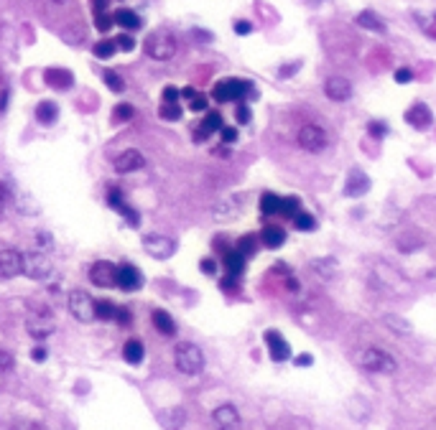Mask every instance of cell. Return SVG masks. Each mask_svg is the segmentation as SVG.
Listing matches in <instances>:
<instances>
[{"label":"cell","instance_id":"obj_9","mask_svg":"<svg viewBox=\"0 0 436 430\" xmlns=\"http://www.w3.org/2000/svg\"><path fill=\"white\" fill-rule=\"evenodd\" d=\"M89 280L97 288H115V283H118V265H112L110 260H97L95 265L89 267Z\"/></svg>","mask_w":436,"mask_h":430},{"label":"cell","instance_id":"obj_35","mask_svg":"<svg viewBox=\"0 0 436 430\" xmlns=\"http://www.w3.org/2000/svg\"><path fill=\"white\" fill-rule=\"evenodd\" d=\"M416 24L421 26V31L426 33L428 39H436V13L434 16H426V13H413Z\"/></svg>","mask_w":436,"mask_h":430},{"label":"cell","instance_id":"obj_62","mask_svg":"<svg viewBox=\"0 0 436 430\" xmlns=\"http://www.w3.org/2000/svg\"><path fill=\"white\" fill-rule=\"evenodd\" d=\"M194 36L202 41H212V33H207V31H194Z\"/></svg>","mask_w":436,"mask_h":430},{"label":"cell","instance_id":"obj_30","mask_svg":"<svg viewBox=\"0 0 436 430\" xmlns=\"http://www.w3.org/2000/svg\"><path fill=\"white\" fill-rule=\"evenodd\" d=\"M225 270H227L230 278H240L243 270H245V258L238 250H227L225 252Z\"/></svg>","mask_w":436,"mask_h":430},{"label":"cell","instance_id":"obj_27","mask_svg":"<svg viewBox=\"0 0 436 430\" xmlns=\"http://www.w3.org/2000/svg\"><path fill=\"white\" fill-rule=\"evenodd\" d=\"M56 118H59V107H56V102L44 100V102L36 105V120H39L41 125H54Z\"/></svg>","mask_w":436,"mask_h":430},{"label":"cell","instance_id":"obj_20","mask_svg":"<svg viewBox=\"0 0 436 430\" xmlns=\"http://www.w3.org/2000/svg\"><path fill=\"white\" fill-rule=\"evenodd\" d=\"M151 321H153V326H156V331H159L161 337H176V321L171 319V313L156 308V311L151 313Z\"/></svg>","mask_w":436,"mask_h":430},{"label":"cell","instance_id":"obj_26","mask_svg":"<svg viewBox=\"0 0 436 430\" xmlns=\"http://www.w3.org/2000/svg\"><path fill=\"white\" fill-rule=\"evenodd\" d=\"M161 422H164V428L168 430H182L184 422H186V413H184V407H168L161 413Z\"/></svg>","mask_w":436,"mask_h":430},{"label":"cell","instance_id":"obj_1","mask_svg":"<svg viewBox=\"0 0 436 430\" xmlns=\"http://www.w3.org/2000/svg\"><path fill=\"white\" fill-rule=\"evenodd\" d=\"M176 36L168 28H156L146 36L143 41V51L151 56L153 62H168V59H174L176 54Z\"/></svg>","mask_w":436,"mask_h":430},{"label":"cell","instance_id":"obj_38","mask_svg":"<svg viewBox=\"0 0 436 430\" xmlns=\"http://www.w3.org/2000/svg\"><path fill=\"white\" fill-rule=\"evenodd\" d=\"M294 224H296V229H302V232H314V229H317V220L304 209L294 217Z\"/></svg>","mask_w":436,"mask_h":430},{"label":"cell","instance_id":"obj_53","mask_svg":"<svg viewBox=\"0 0 436 430\" xmlns=\"http://www.w3.org/2000/svg\"><path fill=\"white\" fill-rule=\"evenodd\" d=\"M199 267H202V273H204V275H214V273H217V262H214L212 258L202 260V265H199Z\"/></svg>","mask_w":436,"mask_h":430},{"label":"cell","instance_id":"obj_8","mask_svg":"<svg viewBox=\"0 0 436 430\" xmlns=\"http://www.w3.org/2000/svg\"><path fill=\"white\" fill-rule=\"evenodd\" d=\"M296 141H299V145H302L304 150H309V153H322V150L326 148L324 127L314 125V123L302 125V130H299V135H296Z\"/></svg>","mask_w":436,"mask_h":430},{"label":"cell","instance_id":"obj_12","mask_svg":"<svg viewBox=\"0 0 436 430\" xmlns=\"http://www.w3.org/2000/svg\"><path fill=\"white\" fill-rule=\"evenodd\" d=\"M24 273V255L18 250H0V278H16V275Z\"/></svg>","mask_w":436,"mask_h":430},{"label":"cell","instance_id":"obj_14","mask_svg":"<svg viewBox=\"0 0 436 430\" xmlns=\"http://www.w3.org/2000/svg\"><path fill=\"white\" fill-rule=\"evenodd\" d=\"M120 290H125V293H133L143 285V275L138 273V267L130 265V262H123L118 265V283H115Z\"/></svg>","mask_w":436,"mask_h":430},{"label":"cell","instance_id":"obj_33","mask_svg":"<svg viewBox=\"0 0 436 430\" xmlns=\"http://www.w3.org/2000/svg\"><path fill=\"white\" fill-rule=\"evenodd\" d=\"M95 313H97V319L115 321L118 319V305L112 303V301H95Z\"/></svg>","mask_w":436,"mask_h":430},{"label":"cell","instance_id":"obj_34","mask_svg":"<svg viewBox=\"0 0 436 430\" xmlns=\"http://www.w3.org/2000/svg\"><path fill=\"white\" fill-rule=\"evenodd\" d=\"M159 118L161 120H168V123H176V120H182V107H179V102H161Z\"/></svg>","mask_w":436,"mask_h":430},{"label":"cell","instance_id":"obj_46","mask_svg":"<svg viewBox=\"0 0 436 430\" xmlns=\"http://www.w3.org/2000/svg\"><path fill=\"white\" fill-rule=\"evenodd\" d=\"M207 107H209V102H207L204 94H194L189 100V110L191 112H207Z\"/></svg>","mask_w":436,"mask_h":430},{"label":"cell","instance_id":"obj_24","mask_svg":"<svg viewBox=\"0 0 436 430\" xmlns=\"http://www.w3.org/2000/svg\"><path fill=\"white\" fill-rule=\"evenodd\" d=\"M44 79H46V84L54 87V89H69V87L74 84V77H71L69 69H46Z\"/></svg>","mask_w":436,"mask_h":430},{"label":"cell","instance_id":"obj_58","mask_svg":"<svg viewBox=\"0 0 436 430\" xmlns=\"http://www.w3.org/2000/svg\"><path fill=\"white\" fill-rule=\"evenodd\" d=\"M296 69H299V62H296V64H286L284 69H281V77H291Z\"/></svg>","mask_w":436,"mask_h":430},{"label":"cell","instance_id":"obj_44","mask_svg":"<svg viewBox=\"0 0 436 430\" xmlns=\"http://www.w3.org/2000/svg\"><path fill=\"white\" fill-rule=\"evenodd\" d=\"M115 211H118V214H123V217H125V220L130 222L133 227H138V214L133 211V206H128V204L123 201V204H118V206H115Z\"/></svg>","mask_w":436,"mask_h":430},{"label":"cell","instance_id":"obj_4","mask_svg":"<svg viewBox=\"0 0 436 430\" xmlns=\"http://www.w3.org/2000/svg\"><path fill=\"white\" fill-rule=\"evenodd\" d=\"M212 97L217 102H243V97H258L250 82L243 79H223L212 89Z\"/></svg>","mask_w":436,"mask_h":430},{"label":"cell","instance_id":"obj_25","mask_svg":"<svg viewBox=\"0 0 436 430\" xmlns=\"http://www.w3.org/2000/svg\"><path fill=\"white\" fill-rule=\"evenodd\" d=\"M112 18H115V26L125 28V31H138V28H141V16H138L135 10H130V8L115 10V13H112Z\"/></svg>","mask_w":436,"mask_h":430},{"label":"cell","instance_id":"obj_63","mask_svg":"<svg viewBox=\"0 0 436 430\" xmlns=\"http://www.w3.org/2000/svg\"><path fill=\"white\" fill-rule=\"evenodd\" d=\"M49 3H64V0H49Z\"/></svg>","mask_w":436,"mask_h":430},{"label":"cell","instance_id":"obj_49","mask_svg":"<svg viewBox=\"0 0 436 430\" xmlns=\"http://www.w3.org/2000/svg\"><path fill=\"white\" fill-rule=\"evenodd\" d=\"M220 135H223V143H238V130L235 127H227V125H223V130H220Z\"/></svg>","mask_w":436,"mask_h":430},{"label":"cell","instance_id":"obj_28","mask_svg":"<svg viewBox=\"0 0 436 430\" xmlns=\"http://www.w3.org/2000/svg\"><path fill=\"white\" fill-rule=\"evenodd\" d=\"M311 270L322 278V280H332L334 275H337V260L334 258H319V260H311Z\"/></svg>","mask_w":436,"mask_h":430},{"label":"cell","instance_id":"obj_47","mask_svg":"<svg viewBox=\"0 0 436 430\" xmlns=\"http://www.w3.org/2000/svg\"><path fill=\"white\" fill-rule=\"evenodd\" d=\"M115 46L123 48V51H133V48H135V39L130 36V33H120L118 39H115Z\"/></svg>","mask_w":436,"mask_h":430},{"label":"cell","instance_id":"obj_56","mask_svg":"<svg viewBox=\"0 0 436 430\" xmlns=\"http://www.w3.org/2000/svg\"><path fill=\"white\" fill-rule=\"evenodd\" d=\"M46 357H49V352L44 349V346H36V349L31 352V359L33 361H46Z\"/></svg>","mask_w":436,"mask_h":430},{"label":"cell","instance_id":"obj_19","mask_svg":"<svg viewBox=\"0 0 436 430\" xmlns=\"http://www.w3.org/2000/svg\"><path fill=\"white\" fill-rule=\"evenodd\" d=\"M223 125H225V123H223V115H220V112H207L204 120H202V123L197 125L194 141H197V143L207 141V138H209L212 133H220V130H223Z\"/></svg>","mask_w":436,"mask_h":430},{"label":"cell","instance_id":"obj_31","mask_svg":"<svg viewBox=\"0 0 436 430\" xmlns=\"http://www.w3.org/2000/svg\"><path fill=\"white\" fill-rule=\"evenodd\" d=\"M383 323L388 326L393 334H401V337H408L413 331V326L408 323L406 319H401V316H396V313H388V316H383Z\"/></svg>","mask_w":436,"mask_h":430},{"label":"cell","instance_id":"obj_23","mask_svg":"<svg viewBox=\"0 0 436 430\" xmlns=\"http://www.w3.org/2000/svg\"><path fill=\"white\" fill-rule=\"evenodd\" d=\"M261 242L265 244L268 250H278V247L286 242V229H281L278 224H265L261 232Z\"/></svg>","mask_w":436,"mask_h":430},{"label":"cell","instance_id":"obj_6","mask_svg":"<svg viewBox=\"0 0 436 430\" xmlns=\"http://www.w3.org/2000/svg\"><path fill=\"white\" fill-rule=\"evenodd\" d=\"M143 250L156 260H168L176 252V240L161 232H148L143 235Z\"/></svg>","mask_w":436,"mask_h":430},{"label":"cell","instance_id":"obj_42","mask_svg":"<svg viewBox=\"0 0 436 430\" xmlns=\"http://www.w3.org/2000/svg\"><path fill=\"white\" fill-rule=\"evenodd\" d=\"M367 133L381 141V138L388 135V123H383V120H373V123H367Z\"/></svg>","mask_w":436,"mask_h":430},{"label":"cell","instance_id":"obj_10","mask_svg":"<svg viewBox=\"0 0 436 430\" xmlns=\"http://www.w3.org/2000/svg\"><path fill=\"white\" fill-rule=\"evenodd\" d=\"M373 188V181H370V176H367L363 168H349L347 173V181H345V191L342 194L347 196V199H360V196H365L367 191Z\"/></svg>","mask_w":436,"mask_h":430},{"label":"cell","instance_id":"obj_22","mask_svg":"<svg viewBox=\"0 0 436 430\" xmlns=\"http://www.w3.org/2000/svg\"><path fill=\"white\" fill-rule=\"evenodd\" d=\"M396 247L401 252H416L424 247V237L419 235V232H413V229H406V232H401V235L396 237Z\"/></svg>","mask_w":436,"mask_h":430},{"label":"cell","instance_id":"obj_2","mask_svg":"<svg viewBox=\"0 0 436 430\" xmlns=\"http://www.w3.org/2000/svg\"><path fill=\"white\" fill-rule=\"evenodd\" d=\"M174 364L182 375L194 377L204 369V354H202V349H199L197 344L182 341V344H176L174 349Z\"/></svg>","mask_w":436,"mask_h":430},{"label":"cell","instance_id":"obj_51","mask_svg":"<svg viewBox=\"0 0 436 430\" xmlns=\"http://www.w3.org/2000/svg\"><path fill=\"white\" fill-rule=\"evenodd\" d=\"M250 31H253V24H250V21H235V33H238V36H247Z\"/></svg>","mask_w":436,"mask_h":430},{"label":"cell","instance_id":"obj_32","mask_svg":"<svg viewBox=\"0 0 436 430\" xmlns=\"http://www.w3.org/2000/svg\"><path fill=\"white\" fill-rule=\"evenodd\" d=\"M281 196H276V194H263L261 196V211L265 214V217H270V214H281Z\"/></svg>","mask_w":436,"mask_h":430},{"label":"cell","instance_id":"obj_16","mask_svg":"<svg viewBox=\"0 0 436 430\" xmlns=\"http://www.w3.org/2000/svg\"><path fill=\"white\" fill-rule=\"evenodd\" d=\"M324 94L332 102H347L352 97V82L345 77H329L324 82Z\"/></svg>","mask_w":436,"mask_h":430},{"label":"cell","instance_id":"obj_55","mask_svg":"<svg viewBox=\"0 0 436 430\" xmlns=\"http://www.w3.org/2000/svg\"><path fill=\"white\" fill-rule=\"evenodd\" d=\"M107 8H110V0H92V10L95 13H107Z\"/></svg>","mask_w":436,"mask_h":430},{"label":"cell","instance_id":"obj_21","mask_svg":"<svg viewBox=\"0 0 436 430\" xmlns=\"http://www.w3.org/2000/svg\"><path fill=\"white\" fill-rule=\"evenodd\" d=\"M355 24L360 26V28H367V31H375V33H385L388 31V26H385V21H383L375 10H363L360 16L355 18Z\"/></svg>","mask_w":436,"mask_h":430},{"label":"cell","instance_id":"obj_3","mask_svg":"<svg viewBox=\"0 0 436 430\" xmlns=\"http://www.w3.org/2000/svg\"><path fill=\"white\" fill-rule=\"evenodd\" d=\"M357 364L365 369V372H373V375H393L398 369L396 359L385 349H378V346L363 349L360 357H357Z\"/></svg>","mask_w":436,"mask_h":430},{"label":"cell","instance_id":"obj_36","mask_svg":"<svg viewBox=\"0 0 436 430\" xmlns=\"http://www.w3.org/2000/svg\"><path fill=\"white\" fill-rule=\"evenodd\" d=\"M115 51H118V46H115V41H110V39L97 41L95 48H92V54H95L97 59H112Z\"/></svg>","mask_w":436,"mask_h":430},{"label":"cell","instance_id":"obj_61","mask_svg":"<svg viewBox=\"0 0 436 430\" xmlns=\"http://www.w3.org/2000/svg\"><path fill=\"white\" fill-rule=\"evenodd\" d=\"M6 201H8V199H6V191H3V186H0V214L6 211Z\"/></svg>","mask_w":436,"mask_h":430},{"label":"cell","instance_id":"obj_7","mask_svg":"<svg viewBox=\"0 0 436 430\" xmlns=\"http://www.w3.org/2000/svg\"><path fill=\"white\" fill-rule=\"evenodd\" d=\"M51 260L44 255L41 250L36 252H26L24 255V275H28L31 280H46L51 275Z\"/></svg>","mask_w":436,"mask_h":430},{"label":"cell","instance_id":"obj_13","mask_svg":"<svg viewBox=\"0 0 436 430\" xmlns=\"http://www.w3.org/2000/svg\"><path fill=\"white\" fill-rule=\"evenodd\" d=\"M406 123L411 127H416V130H428V127L434 125V115L428 110V105L416 102V105H411V107L406 110Z\"/></svg>","mask_w":436,"mask_h":430},{"label":"cell","instance_id":"obj_45","mask_svg":"<svg viewBox=\"0 0 436 430\" xmlns=\"http://www.w3.org/2000/svg\"><path fill=\"white\" fill-rule=\"evenodd\" d=\"M133 105H118V107H115V115H112V120H115V123H120V120H123V123H125V120H130L133 118Z\"/></svg>","mask_w":436,"mask_h":430},{"label":"cell","instance_id":"obj_50","mask_svg":"<svg viewBox=\"0 0 436 430\" xmlns=\"http://www.w3.org/2000/svg\"><path fill=\"white\" fill-rule=\"evenodd\" d=\"M393 79H396L398 84H408V82L413 79V71H411V69H406V66H403V69H398L396 74H393Z\"/></svg>","mask_w":436,"mask_h":430},{"label":"cell","instance_id":"obj_40","mask_svg":"<svg viewBox=\"0 0 436 430\" xmlns=\"http://www.w3.org/2000/svg\"><path fill=\"white\" fill-rule=\"evenodd\" d=\"M103 79H105V84L110 87L112 92H123V89H125V82H123V77H120L118 71L105 69V71H103Z\"/></svg>","mask_w":436,"mask_h":430},{"label":"cell","instance_id":"obj_39","mask_svg":"<svg viewBox=\"0 0 436 430\" xmlns=\"http://www.w3.org/2000/svg\"><path fill=\"white\" fill-rule=\"evenodd\" d=\"M299 211H302V199H296V196H286L284 201H281V214H286V217H291V220H294Z\"/></svg>","mask_w":436,"mask_h":430},{"label":"cell","instance_id":"obj_18","mask_svg":"<svg viewBox=\"0 0 436 430\" xmlns=\"http://www.w3.org/2000/svg\"><path fill=\"white\" fill-rule=\"evenodd\" d=\"M26 329L33 339H46L54 334V321L49 319L46 313H31L26 321Z\"/></svg>","mask_w":436,"mask_h":430},{"label":"cell","instance_id":"obj_17","mask_svg":"<svg viewBox=\"0 0 436 430\" xmlns=\"http://www.w3.org/2000/svg\"><path fill=\"white\" fill-rule=\"evenodd\" d=\"M265 344H268V354L273 361H286L291 359V346H288V341H286L278 331H265Z\"/></svg>","mask_w":436,"mask_h":430},{"label":"cell","instance_id":"obj_15","mask_svg":"<svg viewBox=\"0 0 436 430\" xmlns=\"http://www.w3.org/2000/svg\"><path fill=\"white\" fill-rule=\"evenodd\" d=\"M115 171L118 173H135V171H141L143 165H146V158H143L141 150H135V148H128L123 150L118 158H115Z\"/></svg>","mask_w":436,"mask_h":430},{"label":"cell","instance_id":"obj_43","mask_svg":"<svg viewBox=\"0 0 436 430\" xmlns=\"http://www.w3.org/2000/svg\"><path fill=\"white\" fill-rule=\"evenodd\" d=\"M235 118H238L240 125H247V123H250V118H253V112H250V107H247V102H238V110H235Z\"/></svg>","mask_w":436,"mask_h":430},{"label":"cell","instance_id":"obj_11","mask_svg":"<svg viewBox=\"0 0 436 430\" xmlns=\"http://www.w3.org/2000/svg\"><path fill=\"white\" fill-rule=\"evenodd\" d=\"M212 422L217 430H243V418H240L238 407L230 405V402L214 407Z\"/></svg>","mask_w":436,"mask_h":430},{"label":"cell","instance_id":"obj_37","mask_svg":"<svg viewBox=\"0 0 436 430\" xmlns=\"http://www.w3.org/2000/svg\"><path fill=\"white\" fill-rule=\"evenodd\" d=\"M235 250L243 255V258H250V255H255V250H258V240H255L253 235H245V237H240L238 240V247Z\"/></svg>","mask_w":436,"mask_h":430},{"label":"cell","instance_id":"obj_29","mask_svg":"<svg viewBox=\"0 0 436 430\" xmlns=\"http://www.w3.org/2000/svg\"><path fill=\"white\" fill-rule=\"evenodd\" d=\"M143 357H146V346H143V341H138V339H130V341H125V346H123V359L128 361V364H141Z\"/></svg>","mask_w":436,"mask_h":430},{"label":"cell","instance_id":"obj_54","mask_svg":"<svg viewBox=\"0 0 436 430\" xmlns=\"http://www.w3.org/2000/svg\"><path fill=\"white\" fill-rule=\"evenodd\" d=\"M164 102H179V89L176 87H166L164 89Z\"/></svg>","mask_w":436,"mask_h":430},{"label":"cell","instance_id":"obj_60","mask_svg":"<svg viewBox=\"0 0 436 430\" xmlns=\"http://www.w3.org/2000/svg\"><path fill=\"white\" fill-rule=\"evenodd\" d=\"M311 364V357L309 354H302V357H296V367H309Z\"/></svg>","mask_w":436,"mask_h":430},{"label":"cell","instance_id":"obj_57","mask_svg":"<svg viewBox=\"0 0 436 430\" xmlns=\"http://www.w3.org/2000/svg\"><path fill=\"white\" fill-rule=\"evenodd\" d=\"M194 94H197V89H191V87H184V89H179V97H182V100H186V102H189Z\"/></svg>","mask_w":436,"mask_h":430},{"label":"cell","instance_id":"obj_52","mask_svg":"<svg viewBox=\"0 0 436 430\" xmlns=\"http://www.w3.org/2000/svg\"><path fill=\"white\" fill-rule=\"evenodd\" d=\"M107 201H110V206H118V204H123V194H120V188H118V186H110Z\"/></svg>","mask_w":436,"mask_h":430},{"label":"cell","instance_id":"obj_59","mask_svg":"<svg viewBox=\"0 0 436 430\" xmlns=\"http://www.w3.org/2000/svg\"><path fill=\"white\" fill-rule=\"evenodd\" d=\"M36 244H39V247H46V244H51V237H49L46 232H41V235H36Z\"/></svg>","mask_w":436,"mask_h":430},{"label":"cell","instance_id":"obj_5","mask_svg":"<svg viewBox=\"0 0 436 430\" xmlns=\"http://www.w3.org/2000/svg\"><path fill=\"white\" fill-rule=\"evenodd\" d=\"M69 313L74 316L77 321H82V323H92V321L97 319L95 313V301H92V296H89L87 290H71L69 293Z\"/></svg>","mask_w":436,"mask_h":430},{"label":"cell","instance_id":"obj_41","mask_svg":"<svg viewBox=\"0 0 436 430\" xmlns=\"http://www.w3.org/2000/svg\"><path fill=\"white\" fill-rule=\"evenodd\" d=\"M115 26V18L110 16V13H95V28L100 33H107Z\"/></svg>","mask_w":436,"mask_h":430},{"label":"cell","instance_id":"obj_48","mask_svg":"<svg viewBox=\"0 0 436 430\" xmlns=\"http://www.w3.org/2000/svg\"><path fill=\"white\" fill-rule=\"evenodd\" d=\"M13 364H16L13 354L6 352V349H0V372H10V369H13Z\"/></svg>","mask_w":436,"mask_h":430}]
</instances>
